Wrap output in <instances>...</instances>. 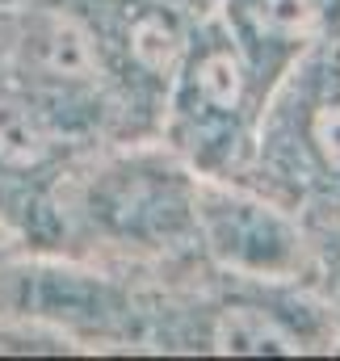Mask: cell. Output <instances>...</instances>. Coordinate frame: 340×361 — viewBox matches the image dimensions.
I'll return each mask as SVG.
<instances>
[{"instance_id": "cell-2", "label": "cell", "mask_w": 340, "mask_h": 361, "mask_svg": "<svg viewBox=\"0 0 340 361\" xmlns=\"http://www.w3.org/2000/svg\"><path fill=\"white\" fill-rule=\"evenodd\" d=\"M236 180L290 210H340V38L303 51L273 80Z\"/></svg>"}, {"instance_id": "cell-3", "label": "cell", "mask_w": 340, "mask_h": 361, "mask_svg": "<svg viewBox=\"0 0 340 361\" xmlns=\"http://www.w3.org/2000/svg\"><path fill=\"white\" fill-rule=\"evenodd\" d=\"M265 97L227 21L202 17L160 101V143L198 177H244Z\"/></svg>"}, {"instance_id": "cell-1", "label": "cell", "mask_w": 340, "mask_h": 361, "mask_svg": "<svg viewBox=\"0 0 340 361\" xmlns=\"http://www.w3.org/2000/svg\"><path fill=\"white\" fill-rule=\"evenodd\" d=\"M193 180L198 173L164 143H130L126 152L97 156L85 173L63 177L47 210L63 240L126 257H185L198 252L193 235Z\"/></svg>"}, {"instance_id": "cell-6", "label": "cell", "mask_w": 340, "mask_h": 361, "mask_svg": "<svg viewBox=\"0 0 340 361\" xmlns=\"http://www.w3.org/2000/svg\"><path fill=\"white\" fill-rule=\"evenodd\" d=\"M219 17L265 89H273L303 51L340 38V0H223Z\"/></svg>"}, {"instance_id": "cell-5", "label": "cell", "mask_w": 340, "mask_h": 361, "mask_svg": "<svg viewBox=\"0 0 340 361\" xmlns=\"http://www.w3.org/2000/svg\"><path fill=\"white\" fill-rule=\"evenodd\" d=\"M198 252L227 277L303 281L311 273V240L290 206L236 177L193 180Z\"/></svg>"}, {"instance_id": "cell-4", "label": "cell", "mask_w": 340, "mask_h": 361, "mask_svg": "<svg viewBox=\"0 0 340 361\" xmlns=\"http://www.w3.org/2000/svg\"><path fill=\"white\" fill-rule=\"evenodd\" d=\"M340 345L336 315L298 281L227 277L185 298H152L147 349L169 353H328Z\"/></svg>"}, {"instance_id": "cell-7", "label": "cell", "mask_w": 340, "mask_h": 361, "mask_svg": "<svg viewBox=\"0 0 340 361\" xmlns=\"http://www.w3.org/2000/svg\"><path fill=\"white\" fill-rule=\"evenodd\" d=\"M328 307H332V302H328ZM332 315H336V332H340V302L332 307Z\"/></svg>"}]
</instances>
